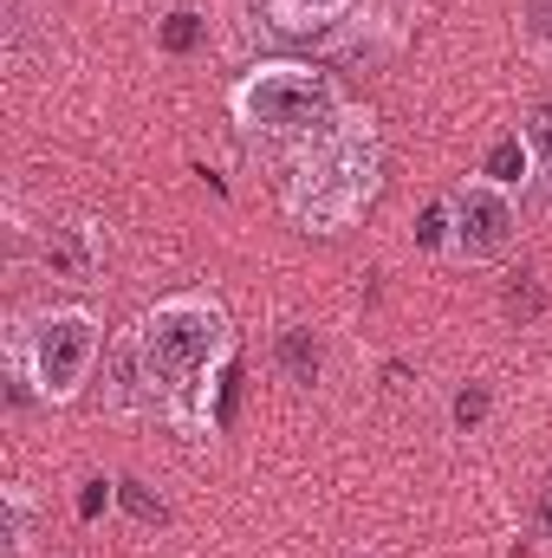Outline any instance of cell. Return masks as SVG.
<instances>
[{
	"instance_id": "obj_14",
	"label": "cell",
	"mask_w": 552,
	"mask_h": 558,
	"mask_svg": "<svg viewBox=\"0 0 552 558\" xmlns=\"http://www.w3.org/2000/svg\"><path fill=\"white\" fill-rule=\"evenodd\" d=\"M540 533H547V539H552V487H547V494H540Z\"/></svg>"
},
{
	"instance_id": "obj_13",
	"label": "cell",
	"mask_w": 552,
	"mask_h": 558,
	"mask_svg": "<svg viewBox=\"0 0 552 558\" xmlns=\"http://www.w3.org/2000/svg\"><path fill=\"white\" fill-rule=\"evenodd\" d=\"M189 20H195V13H169V46H189V39H195Z\"/></svg>"
},
{
	"instance_id": "obj_4",
	"label": "cell",
	"mask_w": 552,
	"mask_h": 558,
	"mask_svg": "<svg viewBox=\"0 0 552 558\" xmlns=\"http://www.w3.org/2000/svg\"><path fill=\"white\" fill-rule=\"evenodd\" d=\"M228 111H235V124H241L248 137H261V143H305L345 111V92H338V78L319 72V65L267 59V65H254V72L228 92Z\"/></svg>"
},
{
	"instance_id": "obj_7",
	"label": "cell",
	"mask_w": 552,
	"mask_h": 558,
	"mask_svg": "<svg viewBox=\"0 0 552 558\" xmlns=\"http://www.w3.org/2000/svg\"><path fill=\"white\" fill-rule=\"evenodd\" d=\"M46 260H52V274H65V279H92L98 274L92 228H52V234H46Z\"/></svg>"
},
{
	"instance_id": "obj_9",
	"label": "cell",
	"mask_w": 552,
	"mask_h": 558,
	"mask_svg": "<svg viewBox=\"0 0 552 558\" xmlns=\"http://www.w3.org/2000/svg\"><path fill=\"white\" fill-rule=\"evenodd\" d=\"M520 143H527L533 169L547 175V189H552V98H540V105L527 111V131H520Z\"/></svg>"
},
{
	"instance_id": "obj_5",
	"label": "cell",
	"mask_w": 552,
	"mask_h": 558,
	"mask_svg": "<svg viewBox=\"0 0 552 558\" xmlns=\"http://www.w3.org/2000/svg\"><path fill=\"white\" fill-rule=\"evenodd\" d=\"M520 241V195L494 175H468L448 189V260L501 267Z\"/></svg>"
},
{
	"instance_id": "obj_1",
	"label": "cell",
	"mask_w": 552,
	"mask_h": 558,
	"mask_svg": "<svg viewBox=\"0 0 552 558\" xmlns=\"http://www.w3.org/2000/svg\"><path fill=\"white\" fill-rule=\"evenodd\" d=\"M235 318L208 292H169L111 344V403L156 410L176 435H215V397L235 364Z\"/></svg>"
},
{
	"instance_id": "obj_10",
	"label": "cell",
	"mask_w": 552,
	"mask_h": 558,
	"mask_svg": "<svg viewBox=\"0 0 552 558\" xmlns=\"http://www.w3.org/2000/svg\"><path fill=\"white\" fill-rule=\"evenodd\" d=\"M520 33H527V52L552 65V0H527L520 7Z\"/></svg>"
},
{
	"instance_id": "obj_8",
	"label": "cell",
	"mask_w": 552,
	"mask_h": 558,
	"mask_svg": "<svg viewBox=\"0 0 552 558\" xmlns=\"http://www.w3.org/2000/svg\"><path fill=\"white\" fill-rule=\"evenodd\" d=\"M0 507H7V558H26L33 553V500H26V487H7Z\"/></svg>"
},
{
	"instance_id": "obj_11",
	"label": "cell",
	"mask_w": 552,
	"mask_h": 558,
	"mask_svg": "<svg viewBox=\"0 0 552 558\" xmlns=\"http://www.w3.org/2000/svg\"><path fill=\"white\" fill-rule=\"evenodd\" d=\"M279 351H286V364H292V377H299V384H312V377H319V344L305 351V331H299V325L286 331V344H279Z\"/></svg>"
},
{
	"instance_id": "obj_6",
	"label": "cell",
	"mask_w": 552,
	"mask_h": 558,
	"mask_svg": "<svg viewBox=\"0 0 552 558\" xmlns=\"http://www.w3.org/2000/svg\"><path fill=\"white\" fill-rule=\"evenodd\" d=\"M248 13L274 39H325L358 13V0H248Z\"/></svg>"
},
{
	"instance_id": "obj_2",
	"label": "cell",
	"mask_w": 552,
	"mask_h": 558,
	"mask_svg": "<svg viewBox=\"0 0 552 558\" xmlns=\"http://www.w3.org/2000/svg\"><path fill=\"white\" fill-rule=\"evenodd\" d=\"M377 189H384V137H377V118L358 111V105H345L319 137H305L292 149L279 208L305 234H345L377 202Z\"/></svg>"
},
{
	"instance_id": "obj_3",
	"label": "cell",
	"mask_w": 552,
	"mask_h": 558,
	"mask_svg": "<svg viewBox=\"0 0 552 558\" xmlns=\"http://www.w3.org/2000/svg\"><path fill=\"white\" fill-rule=\"evenodd\" d=\"M105 357V325L85 305H46L33 318H13L7 331V364H13V390L39 397L52 410L79 403L92 371Z\"/></svg>"
},
{
	"instance_id": "obj_12",
	"label": "cell",
	"mask_w": 552,
	"mask_h": 558,
	"mask_svg": "<svg viewBox=\"0 0 552 558\" xmlns=\"http://www.w3.org/2000/svg\"><path fill=\"white\" fill-rule=\"evenodd\" d=\"M481 416H488V390H461L455 397V428H475Z\"/></svg>"
}]
</instances>
